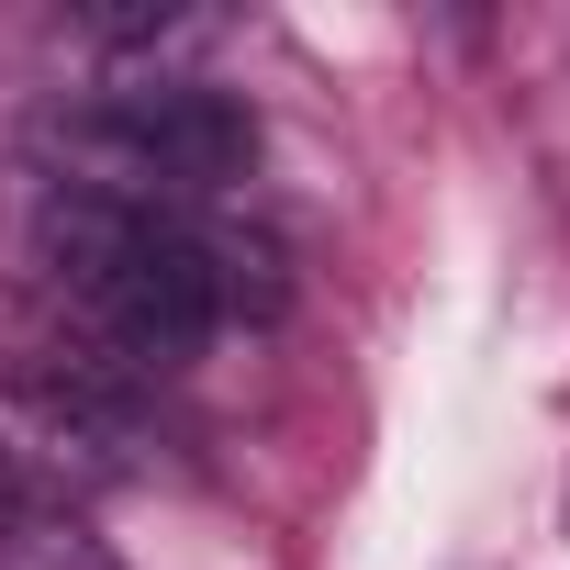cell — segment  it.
<instances>
[{
    "mask_svg": "<svg viewBox=\"0 0 570 570\" xmlns=\"http://www.w3.org/2000/svg\"><path fill=\"white\" fill-rule=\"evenodd\" d=\"M0 570H124V559H112L68 503H46V514H23L12 537H0Z\"/></svg>",
    "mask_w": 570,
    "mask_h": 570,
    "instance_id": "3957f363",
    "label": "cell"
},
{
    "mask_svg": "<svg viewBox=\"0 0 570 570\" xmlns=\"http://www.w3.org/2000/svg\"><path fill=\"white\" fill-rule=\"evenodd\" d=\"M35 146L57 157V190H112V202L179 213L257 168V112L202 79H157V90H101L79 112H46Z\"/></svg>",
    "mask_w": 570,
    "mask_h": 570,
    "instance_id": "7a4b0ae2",
    "label": "cell"
},
{
    "mask_svg": "<svg viewBox=\"0 0 570 570\" xmlns=\"http://www.w3.org/2000/svg\"><path fill=\"white\" fill-rule=\"evenodd\" d=\"M46 503H57V492H46V481H35V470L12 459V448H0V537H12L23 514H46Z\"/></svg>",
    "mask_w": 570,
    "mask_h": 570,
    "instance_id": "277c9868",
    "label": "cell"
},
{
    "mask_svg": "<svg viewBox=\"0 0 570 570\" xmlns=\"http://www.w3.org/2000/svg\"><path fill=\"white\" fill-rule=\"evenodd\" d=\"M35 268L57 279V303L124 370H190L235 314V246L202 235L190 213H146V202H112V190H57L46 179Z\"/></svg>",
    "mask_w": 570,
    "mask_h": 570,
    "instance_id": "6da1fadb",
    "label": "cell"
}]
</instances>
